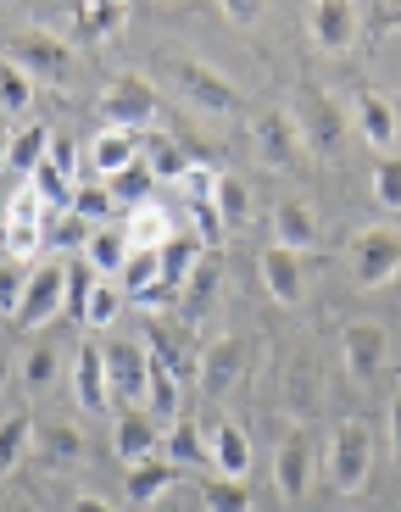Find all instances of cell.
<instances>
[{
	"mask_svg": "<svg viewBox=\"0 0 401 512\" xmlns=\"http://www.w3.org/2000/svg\"><path fill=\"white\" fill-rule=\"evenodd\" d=\"M156 67L168 73V84L184 95V101L195 106V112H207V117H229L240 112V95H234V84L223 73H212L207 62H190V56H156Z\"/></svg>",
	"mask_w": 401,
	"mask_h": 512,
	"instance_id": "6da1fadb",
	"label": "cell"
},
{
	"mask_svg": "<svg viewBox=\"0 0 401 512\" xmlns=\"http://www.w3.org/2000/svg\"><path fill=\"white\" fill-rule=\"evenodd\" d=\"M296 123H301V140H307V151L318 156L324 167H335L340 156H346V123H351V112H340L335 95L301 90V95H296Z\"/></svg>",
	"mask_w": 401,
	"mask_h": 512,
	"instance_id": "7a4b0ae2",
	"label": "cell"
},
{
	"mask_svg": "<svg viewBox=\"0 0 401 512\" xmlns=\"http://www.w3.org/2000/svg\"><path fill=\"white\" fill-rule=\"evenodd\" d=\"M374 474V423L368 418H346L329 435V485L340 496H357Z\"/></svg>",
	"mask_w": 401,
	"mask_h": 512,
	"instance_id": "3957f363",
	"label": "cell"
},
{
	"mask_svg": "<svg viewBox=\"0 0 401 512\" xmlns=\"http://www.w3.org/2000/svg\"><path fill=\"white\" fill-rule=\"evenodd\" d=\"M401 273V234L385 223H368V229L351 234V279L363 290H385Z\"/></svg>",
	"mask_w": 401,
	"mask_h": 512,
	"instance_id": "277c9868",
	"label": "cell"
},
{
	"mask_svg": "<svg viewBox=\"0 0 401 512\" xmlns=\"http://www.w3.org/2000/svg\"><path fill=\"white\" fill-rule=\"evenodd\" d=\"M251 151H257V162L273 167V173L296 167L301 156H307V140H301L296 112H285V106H268V112L251 117Z\"/></svg>",
	"mask_w": 401,
	"mask_h": 512,
	"instance_id": "5b68a950",
	"label": "cell"
},
{
	"mask_svg": "<svg viewBox=\"0 0 401 512\" xmlns=\"http://www.w3.org/2000/svg\"><path fill=\"white\" fill-rule=\"evenodd\" d=\"M106 379H112L117 407H145L151 412V351L134 340H112L106 346Z\"/></svg>",
	"mask_w": 401,
	"mask_h": 512,
	"instance_id": "8992f818",
	"label": "cell"
},
{
	"mask_svg": "<svg viewBox=\"0 0 401 512\" xmlns=\"http://www.w3.org/2000/svg\"><path fill=\"white\" fill-rule=\"evenodd\" d=\"M95 112H101V123H106V128H123V134L145 128V123L156 117V90H151V78L123 73L117 84H106V90H101Z\"/></svg>",
	"mask_w": 401,
	"mask_h": 512,
	"instance_id": "52a82bcc",
	"label": "cell"
},
{
	"mask_svg": "<svg viewBox=\"0 0 401 512\" xmlns=\"http://www.w3.org/2000/svg\"><path fill=\"white\" fill-rule=\"evenodd\" d=\"M145 351H151V362H162L179 384H201V346H195L190 323H168V318L151 323V329H145Z\"/></svg>",
	"mask_w": 401,
	"mask_h": 512,
	"instance_id": "ba28073f",
	"label": "cell"
},
{
	"mask_svg": "<svg viewBox=\"0 0 401 512\" xmlns=\"http://www.w3.org/2000/svg\"><path fill=\"white\" fill-rule=\"evenodd\" d=\"M67 284H73V268L67 262H39L34 284H28V301L17 312V329H45L67 312Z\"/></svg>",
	"mask_w": 401,
	"mask_h": 512,
	"instance_id": "9c48e42d",
	"label": "cell"
},
{
	"mask_svg": "<svg viewBox=\"0 0 401 512\" xmlns=\"http://www.w3.org/2000/svg\"><path fill=\"white\" fill-rule=\"evenodd\" d=\"M6 56H12V62H23L28 73L45 78V84H67V78H73V45H67V39H56L51 28H28V34L17 39Z\"/></svg>",
	"mask_w": 401,
	"mask_h": 512,
	"instance_id": "30bf717a",
	"label": "cell"
},
{
	"mask_svg": "<svg viewBox=\"0 0 401 512\" xmlns=\"http://www.w3.org/2000/svg\"><path fill=\"white\" fill-rule=\"evenodd\" d=\"M112 451L123 468H140L162 451V423L151 418L145 407H117L112 412Z\"/></svg>",
	"mask_w": 401,
	"mask_h": 512,
	"instance_id": "8fae6325",
	"label": "cell"
},
{
	"mask_svg": "<svg viewBox=\"0 0 401 512\" xmlns=\"http://www.w3.org/2000/svg\"><path fill=\"white\" fill-rule=\"evenodd\" d=\"M246 368H251V340L246 334H223V340H212L201 351V390L207 396H229L234 384L246 379Z\"/></svg>",
	"mask_w": 401,
	"mask_h": 512,
	"instance_id": "7c38bea8",
	"label": "cell"
},
{
	"mask_svg": "<svg viewBox=\"0 0 401 512\" xmlns=\"http://www.w3.org/2000/svg\"><path fill=\"white\" fill-rule=\"evenodd\" d=\"M73 401L90 418H106V412H117V401H112V379H106V346H78V357H73Z\"/></svg>",
	"mask_w": 401,
	"mask_h": 512,
	"instance_id": "4fadbf2b",
	"label": "cell"
},
{
	"mask_svg": "<svg viewBox=\"0 0 401 512\" xmlns=\"http://www.w3.org/2000/svg\"><path fill=\"white\" fill-rule=\"evenodd\" d=\"M357 28H363V12L357 6H346V0H318V6H307V34L318 51H351L357 45Z\"/></svg>",
	"mask_w": 401,
	"mask_h": 512,
	"instance_id": "5bb4252c",
	"label": "cell"
},
{
	"mask_svg": "<svg viewBox=\"0 0 401 512\" xmlns=\"http://www.w3.org/2000/svg\"><path fill=\"white\" fill-rule=\"evenodd\" d=\"M340 357H346V373L357 384L379 379V373H385V329L368 323V318L346 323V329H340Z\"/></svg>",
	"mask_w": 401,
	"mask_h": 512,
	"instance_id": "9a60e30c",
	"label": "cell"
},
{
	"mask_svg": "<svg viewBox=\"0 0 401 512\" xmlns=\"http://www.w3.org/2000/svg\"><path fill=\"white\" fill-rule=\"evenodd\" d=\"M351 123H357V134H363L368 151L390 156V145H396V101L379 90H363L357 101H351Z\"/></svg>",
	"mask_w": 401,
	"mask_h": 512,
	"instance_id": "2e32d148",
	"label": "cell"
},
{
	"mask_svg": "<svg viewBox=\"0 0 401 512\" xmlns=\"http://www.w3.org/2000/svg\"><path fill=\"white\" fill-rule=\"evenodd\" d=\"M129 28V6L123 0H78L73 6V45H106Z\"/></svg>",
	"mask_w": 401,
	"mask_h": 512,
	"instance_id": "e0dca14e",
	"label": "cell"
},
{
	"mask_svg": "<svg viewBox=\"0 0 401 512\" xmlns=\"http://www.w3.org/2000/svg\"><path fill=\"white\" fill-rule=\"evenodd\" d=\"M307 479H312V451H307V435H285L279 440V457H273V490L285 501H301L307 496Z\"/></svg>",
	"mask_w": 401,
	"mask_h": 512,
	"instance_id": "ac0fdd59",
	"label": "cell"
},
{
	"mask_svg": "<svg viewBox=\"0 0 401 512\" xmlns=\"http://www.w3.org/2000/svg\"><path fill=\"white\" fill-rule=\"evenodd\" d=\"M262 284L279 307H296L301 295H307V279H301V256L285 251V245H268L262 251Z\"/></svg>",
	"mask_w": 401,
	"mask_h": 512,
	"instance_id": "d6986e66",
	"label": "cell"
},
{
	"mask_svg": "<svg viewBox=\"0 0 401 512\" xmlns=\"http://www.w3.org/2000/svg\"><path fill=\"white\" fill-rule=\"evenodd\" d=\"M51 145H56V128H45V123L12 128V140H6V167H12L17 179H34L39 167H45V156H51Z\"/></svg>",
	"mask_w": 401,
	"mask_h": 512,
	"instance_id": "ffe728a7",
	"label": "cell"
},
{
	"mask_svg": "<svg viewBox=\"0 0 401 512\" xmlns=\"http://www.w3.org/2000/svg\"><path fill=\"white\" fill-rule=\"evenodd\" d=\"M140 162V140L134 134H123V128H101L90 145V167L101 173V184H112L117 173H129V167Z\"/></svg>",
	"mask_w": 401,
	"mask_h": 512,
	"instance_id": "44dd1931",
	"label": "cell"
},
{
	"mask_svg": "<svg viewBox=\"0 0 401 512\" xmlns=\"http://www.w3.org/2000/svg\"><path fill=\"white\" fill-rule=\"evenodd\" d=\"M273 234L279 240L273 245H285V251H312L318 245V218H312V206L307 201H279L273 206Z\"/></svg>",
	"mask_w": 401,
	"mask_h": 512,
	"instance_id": "7402d4cb",
	"label": "cell"
},
{
	"mask_svg": "<svg viewBox=\"0 0 401 512\" xmlns=\"http://www.w3.org/2000/svg\"><path fill=\"white\" fill-rule=\"evenodd\" d=\"M212 468H218V474H229V479H246L251 474V440H246V429H240V423H212Z\"/></svg>",
	"mask_w": 401,
	"mask_h": 512,
	"instance_id": "603a6c76",
	"label": "cell"
},
{
	"mask_svg": "<svg viewBox=\"0 0 401 512\" xmlns=\"http://www.w3.org/2000/svg\"><path fill=\"white\" fill-rule=\"evenodd\" d=\"M123 234H129V251H162V245L173 240V218H168V206H140V212H129L123 218Z\"/></svg>",
	"mask_w": 401,
	"mask_h": 512,
	"instance_id": "cb8c5ba5",
	"label": "cell"
},
{
	"mask_svg": "<svg viewBox=\"0 0 401 512\" xmlns=\"http://www.w3.org/2000/svg\"><path fill=\"white\" fill-rule=\"evenodd\" d=\"M140 162L156 173V184H184V173H190V156L179 151V140H168V134H145L140 140Z\"/></svg>",
	"mask_w": 401,
	"mask_h": 512,
	"instance_id": "d4e9b609",
	"label": "cell"
},
{
	"mask_svg": "<svg viewBox=\"0 0 401 512\" xmlns=\"http://www.w3.org/2000/svg\"><path fill=\"white\" fill-rule=\"evenodd\" d=\"M129 234L117 229V223H106V229H95L90 251H84V262H90L101 279H123V268H129Z\"/></svg>",
	"mask_w": 401,
	"mask_h": 512,
	"instance_id": "484cf974",
	"label": "cell"
},
{
	"mask_svg": "<svg viewBox=\"0 0 401 512\" xmlns=\"http://www.w3.org/2000/svg\"><path fill=\"white\" fill-rule=\"evenodd\" d=\"M39 435H45V429H39L28 412H6V423H0V468H6V474H17V468L28 462V451H34Z\"/></svg>",
	"mask_w": 401,
	"mask_h": 512,
	"instance_id": "4316f807",
	"label": "cell"
},
{
	"mask_svg": "<svg viewBox=\"0 0 401 512\" xmlns=\"http://www.w3.org/2000/svg\"><path fill=\"white\" fill-rule=\"evenodd\" d=\"M162 457H168L173 468H207V462H212V440L201 435V423L179 418V423L168 429V446H162Z\"/></svg>",
	"mask_w": 401,
	"mask_h": 512,
	"instance_id": "83f0119b",
	"label": "cell"
},
{
	"mask_svg": "<svg viewBox=\"0 0 401 512\" xmlns=\"http://www.w3.org/2000/svg\"><path fill=\"white\" fill-rule=\"evenodd\" d=\"M28 106H34V73H28L23 62H12V56H6V62H0V112L23 128Z\"/></svg>",
	"mask_w": 401,
	"mask_h": 512,
	"instance_id": "f1b7e54d",
	"label": "cell"
},
{
	"mask_svg": "<svg viewBox=\"0 0 401 512\" xmlns=\"http://www.w3.org/2000/svg\"><path fill=\"white\" fill-rule=\"evenodd\" d=\"M201 256H207L201 234H173V240L162 245V279H168L173 290H184V284H190V273L201 268Z\"/></svg>",
	"mask_w": 401,
	"mask_h": 512,
	"instance_id": "f546056e",
	"label": "cell"
},
{
	"mask_svg": "<svg viewBox=\"0 0 401 512\" xmlns=\"http://www.w3.org/2000/svg\"><path fill=\"white\" fill-rule=\"evenodd\" d=\"M173 479H179V468H173L168 457L140 462V468H129V501H134V507H151L156 496H168V490H173Z\"/></svg>",
	"mask_w": 401,
	"mask_h": 512,
	"instance_id": "4dcf8cb0",
	"label": "cell"
},
{
	"mask_svg": "<svg viewBox=\"0 0 401 512\" xmlns=\"http://www.w3.org/2000/svg\"><path fill=\"white\" fill-rule=\"evenodd\" d=\"M123 301H129V295H123V284L117 279H95V290H90V301H84V329H112L117 323V312H123Z\"/></svg>",
	"mask_w": 401,
	"mask_h": 512,
	"instance_id": "1f68e13d",
	"label": "cell"
},
{
	"mask_svg": "<svg viewBox=\"0 0 401 512\" xmlns=\"http://www.w3.org/2000/svg\"><path fill=\"white\" fill-rule=\"evenodd\" d=\"M201 507H207V512H251V485H246V479L218 474V479L201 485Z\"/></svg>",
	"mask_w": 401,
	"mask_h": 512,
	"instance_id": "d6a6232c",
	"label": "cell"
},
{
	"mask_svg": "<svg viewBox=\"0 0 401 512\" xmlns=\"http://www.w3.org/2000/svg\"><path fill=\"white\" fill-rule=\"evenodd\" d=\"M151 195H156V173H151L145 162H134L129 173H117V179H112V201H117V206H129V212L151 206Z\"/></svg>",
	"mask_w": 401,
	"mask_h": 512,
	"instance_id": "836d02e7",
	"label": "cell"
},
{
	"mask_svg": "<svg viewBox=\"0 0 401 512\" xmlns=\"http://www.w3.org/2000/svg\"><path fill=\"white\" fill-rule=\"evenodd\" d=\"M212 201H218V212H223L229 229H246V223H251V190L234 179V173H223V179H218V195H212Z\"/></svg>",
	"mask_w": 401,
	"mask_h": 512,
	"instance_id": "e575fe53",
	"label": "cell"
},
{
	"mask_svg": "<svg viewBox=\"0 0 401 512\" xmlns=\"http://www.w3.org/2000/svg\"><path fill=\"white\" fill-rule=\"evenodd\" d=\"M28 284H34V273H28V262H12L6 256V268H0V312L17 323V312H23L28 301Z\"/></svg>",
	"mask_w": 401,
	"mask_h": 512,
	"instance_id": "d590c367",
	"label": "cell"
},
{
	"mask_svg": "<svg viewBox=\"0 0 401 512\" xmlns=\"http://www.w3.org/2000/svg\"><path fill=\"white\" fill-rule=\"evenodd\" d=\"M117 284H123V295H129V301H134V295H145L151 284H162V251H134Z\"/></svg>",
	"mask_w": 401,
	"mask_h": 512,
	"instance_id": "8d00e7d4",
	"label": "cell"
},
{
	"mask_svg": "<svg viewBox=\"0 0 401 512\" xmlns=\"http://www.w3.org/2000/svg\"><path fill=\"white\" fill-rule=\"evenodd\" d=\"M112 184H78L73 190V212L84 223H90V229H106V218H112Z\"/></svg>",
	"mask_w": 401,
	"mask_h": 512,
	"instance_id": "74e56055",
	"label": "cell"
},
{
	"mask_svg": "<svg viewBox=\"0 0 401 512\" xmlns=\"http://www.w3.org/2000/svg\"><path fill=\"white\" fill-rule=\"evenodd\" d=\"M90 240H95V229L78 218L73 206L56 212V223H51V245H56V251H90Z\"/></svg>",
	"mask_w": 401,
	"mask_h": 512,
	"instance_id": "f35d334b",
	"label": "cell"
},
{
	"mask_svg": "<svg viewBox=\"0 0 401 512\" xmlns=\"http://www.w3.org/2000/svg\"><path fill=\"white\" fill-rule=\"evenodd\" d=\"M218 284H223V273H218V256H201V268L190 273V284H184V295H190V312H201V307H212V295H218Z\"/></svg>",
	"mask_w": 401,
	"mask_h": 512,
	"instance_id": "ab89813d",
	"label": "cell"
},
{
	"mask_svg": "<svg viewBox=\"0 0 401 512\" xmlns=\"http://www.w3.org/2000/svg\"><path fill=\"white\" fill-rule=\"evenodd\" d=\"M374 201L385 212H401V156H379L374 162Z\"/></svg>",
	"mask_w": 401,
	"mask_h": 512,
	"instance_id": "60d3db41",
	"label": "cell"
},
{
	"mask_svg": "<svg viewBox=\"0 0 401 512\" xmlns=\"http://www.w3.org/2000/svg\"><path fill=\"white\" fill-rule=\"evenodd\" d=\"M45 240H51L45 223H6V256H12V262H34Z\"/></svg>",
	"mask_w": 401,
	"mask_h": 512,
	"instance_id": "b9f144b4",
	"label": "cell"
},
{
	"mask_svg": "<svg viewBox=\"0 0 401 512\" xmlns=\"http://www.w3.org/2000/svg\"><path fill=\"white\" fill-rule=\"evenodd\" d=\"M56 368H62V362H56V351L51 346H34L23 357V368H17V379L28 384V390H51L56 384Z\"/></svg>",
	"mask_w": 401,
	"mask_h": 512,
	"instance_id": "7bdbcfd3",
	"label": "cell"
},
{
	"mask_svg": "<svg viewBox=\"0 0 401 512\" xmlns=\"http://www.w3.org/2000/svg\"><path fill=\"white\" fill-rule=\"evenodd\" d=\"M190 223H195V234H201V245H207V251H218L223 234H229V223H223L218 201H190Z\"/></svg>",
	"mask_w": 401,
	"mask_h": 512,
	"instance_id": "ee69618b",
	"label": "cell"
},
{
	"mask_svg": "<svg viewBox=\"0 0 401 512\" xmlns=\"http://www.w3.org/2000/svg\"><path fill=\"white\" fill-rule=\"evenodd\" d=\"M28 184H34V190L45 195V206H51V212H67V206H73V190H78V184H67L62 173H56V167H51V162L39 167V173H34V179H28Z\"/></svg>",
	"mask_w": 401,
	"mask_h": 512,
	"instance_id": "f6af8a7d",
	"label": "cell"
},
{
	"mask_svg": "<svg viewBox=\"0 0 401 512\" xmlns=\"http://www.w3.org/2000/svg\"><path fill=\"white\" fill-rule=\"evenodd\" d=\"M45 446H51V462H78L84 457V435H78L73 423H51V429H45Z\"/></svg>",
	"mask_w": 401,
	"mask_h": 512,
	"instance_id": "bcb514c9",
	"label": "cell"
},
{
	"mask_svg": "<svg viewBox=\"0 0 401 512\" xmlns=\"http://www.w3.org/2000/svg\"><path fill=\"white\" fill-rule=\"evenodd\" d=\"M45 162H51L67 184H84V179H78V167H84V151H78L73 134H56V145H51V156H45Z\"/></svg>",
	"mask_w": 401,
	"mask_h": 512,
	"instance_id": "7dc6e473",
	"label": "cell"
},
{
	"mask_svg": "<svg viewBox=\"0 0 401 512\" xmlns=\"http://www.w3.org/2000/svg\"><path fill=\"white\" fill-rule=\"evenodd\" d=\"M45 212H51V206H45V195H39L34 184L23 179V190L12 195V212H6V223H45Z\"/></svg>",
	"mask_w": 401,
	"mask_h": 512,
	"instance_id": "c3c4849f",
	"label": "cell"
},
{
	"mask_svg": "<svg viewBox=\"0 0 401 512\" xmlns=\"http://www.w3.org/2000/svg\"><path fill=\"white\" fill-rule=\"evenodd\" d=\"M218 179H223V173H212V167H201V162H195L190 173H184V184H179V190L190 195V201H212V195H218Z\"/></svg>",
	"mask_w": 401,
	"mask_h": 512,
	"instance_id": "681fc988",
	"label": "cell"
},
{
	"mask_svg": "<svg viewBox=\"0 0 401 512\" xmlns=\"http://www.w3.org/2000/svg\"><path fill=\"white\" fill-rule=\"evenodd\" d=\"M173 295H179V290H173V284L162 279V284H151L145 295H134V307H140V312H151V318H156V312H168V307H173Z\"/></svg>",
	"mask_w": 401,
	"mask_h": 512,
	"instance_id": "f907efd6",
	"label": "cell"
},
{
	"mask_svg": "<svg viewBox=\"0 0 401 512\" xmlns=\"http://www.w3.org/2000/svg\"><path fill=\"white\" fill-rule=\"evenodd\" d=\"M363 23H368V34H390V28L401 23V6H368Z\"/></svg>",
	"mask_w": 401,
	"mask_h": 512,
	"instance_id": "816d5d0a",
	"label": "cell"
},
{
	"mask_svg": "<svg viewBox=\"0 0 401 512\" xmlns=\"http://www.w3.org/2000/svg\"><path fill=\"white\" fill-rule=\"evenodd\" d=\"M223 17H229V23H240V28H251L262 17V6H257V0H223Z\"/></svg>",
	"mask_w": 401,
	"mask_h": 512,
	"instance_id": "f5cc1de1",
	"label": "cell"
},
{
	"mask_svg": "<svg viewBox=\"0 0 401 512\" xmlns=\"http://www.w3.org/2000/svg\"><path fill=\"white\" fill-rule=\"evenodd\" d=\"M385 429H390V451H396V462H401V390L390 396V423Z\"/></svg>",
	"mask_w": 401,
	"mask_h": 512,
	"instance_id": "db71d44e",
	"label": "cell"
},
{
	"mask_svg": "<svg viewBox=\"0 0 401 512\" xmlns=\"http://www.w3.org/2000/svg\"><path fill=\"white\" fill-rule=\"evenodd\" d=\"M73 512H117V507L106 496H90V490H84V496H73Z\"/></svg>",
	"mask_w": 401,
	"mask_h": 512,
	"instance_id": "11a10c76",
	"label": "cell"
},
{
	"mask_svg": "<svg viewBox=\"0 0 401 512\" xmlns=\"http://www.w3.org/2000/svg\"><path fill=\"white\" fill-rule=\"evenodd\" d=\"M12 512H39V507H34V501H17V507H12Z\"/></svg>",
	"mask_w": 401,
	"mask_h": 512,
	"instance_id": "9f6ffc18",
	"label": "cell"
}]
</instances>
